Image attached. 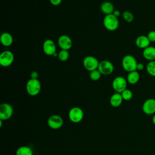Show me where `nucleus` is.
Masks as SVG:
<instances>
[{
	"label": "nucleus",
	"mask_w": 155,
	"mask_h": 155,
	"mask_svg": "<svg viewBox=\"0 0 155 155\" xmlns=\"http://www.w3.org/2000/svg\"><path fill=\"white\" fill-rule=\"evenodd\" d=\"M122 97L124 101H130L133 97V93L129 89H125L121 93Z\"/></svg>",
	"instance_id": "obj_24"
},
{
	"label": "nucleus",
	"mask_w": 155,
	"mask_h": 155,
	"mask_svg": "<svg viewBox=\"0 0 155 155\" xmlns=\"http://www.w3.org/2000/svg\"><path fill=\"white\" fill-rule=\"evenodd\" d=\"M58 57L61 61H62V62L66 61L69 58V53H68V50H61L59 52Z\"/></svg>",
	"instance_id": "obj_23"
},
{
	"label": "nucleus",
	"mask_w": 155,
	"mask_h": 155,
	"mask_svg": "<svg viewBox=\"0 0 155 155\" xmlns=\"http://www.w3.org/2000/svg\"><path fill=\"white\" fill-rule=\"evenodd\" d=\"M0 41L2 45L5 47H8L12 44L13 42V38L11 34L8 32H4L2 33L0 36Z\"/></svg>",
	"instance_id": "obj_17"
},
{
	"label": "nucleus",
	"mask_w": 155,
	"mask_h": 155,
	"mask_svg": "<svg viewBox=\"0 0 155 155\" xmlns=\"http://www.w3.org/2000/svg\"><path fill=\"white\" fill-rule=\"evenodd\" d=\"M122 18L127 22H131L134 19V15L129 11H124L122 13Z\"/></svg>",
	"instance_id": "obj_25"
},
{
	"label": "nucleus",
	"mask_w": 155,
	"mask_h": 155,
	"mask_svg": "<svg viewBox=\"0 0 155 155\" xmlns=\"http://www.w3.org/2000/svg\"><path fill=\"white\" fill-rule=\"evenodd\" d=\"M148 38V39L150 40V42H155V31L154 30H151L150 31L147 36Z\"/></svg>",
	"instance_id": "obj_26"
},
{
	"label": "nucleus",
	"mask_w": 155,
	"mask_h": 155,
	"mask_svg": "<svg viewBox=\"0 0 155 155\" xmlns=\"http://www.w3.org/2000/svg\"><path fill=\"white\" fill-rule=\"evenodd\" d=\"M142 111L147 115L155 114V99L150 98L145 101L142 105Z\"/></svg>",
	"instance_id": "obj_12"
},
{
	"label": "nucleus",
	"mask_w": 155,
	"mask_h": 155,
	"mask_svg": "<svg viewBox=\"0 0 155 155\" xmlns=\"http://www.w3.org/2000/svg\"><path fill=\"white\" fill-rule=\"evenodd\" d=\"M13 53L10 50L2 51L0 54V65L4 67L10 66L14 61Z\"/></svg>",
	"instance_id": "obj_9"
},
{
	"label": "nucleus",
	"mask_w": 155,
	"mask_h": 155,
	"mask_svg": "<svg viewBox=\"0 0 155 155\" xmlns=\"http://www.w3.org/2000/svg\"><path fill=\"white\" fill-rule=\"evenodd\" d=\"M101 10L105 15L113 14L114 10V6L111 2L105 1L101 5Z\"/></svg>",
	"instance_id": "obj_18"
},
{
	"label": "nucleus",
	"mask_w": 155,
	"mask_h": 155,
	"mask_svg": "<svg viewBox=\"0 0 155 155\" xmlns=\"http://www.w3.org/2000/svg\"><path fill=\"white\" fill-rule=\"evenodd\" d=\"M49 1H50V2L52 5L56 6V5H59L62 2V0H49Z\"/></svg>",
	"instance_id": "obj_28"
},
{
	"label": "nucleus",
	"mask_w": 155,
	"mask_h": 155,
	"mask_svg": "<svg viewBox=\"0 0 155 155\" xmlns=\"http://www.w3.org/2000/svg\"><path fill=\"white\" fill-rule=\"evenodd\" d=\"M146 70L150 76L155 77V61H149L146 66Z\"/></svg>",
	"instance_id": "obj_21"
},
{
	"label": "nucleus",
	"mask_w": 155,
	"mask_h": 155,
	"mask_svg": "<svg viewBox=\"0 0 155 155\" xmlns=\"http://www.w3.org/2000/svg\"><path fill=\"white\" fill-rule=\"evenodd\" d=\"M101 75H102V74L101 73V72L97 69H96V70L90 71V78L93 81H97L100 79Z\"/></svg>",
	"instance_id": "obj_22"
},
{
	"label": "nucleus",
	"mask_w": 155,
	"mask_h": 155,
	"mask_svg": "<svg viewBox=\"0 0 155 155\" xmlns=\"http://www.w3.org/2000/svg\"><path fill=\"white\" fill-rule=\"evenodd\" d=\"M41 85L38 79H30L26 84L27 93L31 96H37L41 91Z\"/></svg>",
	"instance_id": "obj_1"
},
{
	"label": "nucleus",
	"mask_w": 155,
	"mask_h": 155,
	"mask_svg": "<svg viewBox=\"0 0 155 155\" xmlns=\"http://www.w3.org/2000/svg\"><path fill=\"white\" fill-rule=\"evenodd\" d=\"M152 122L153 123V124L155 125V114H153V117H152Z\"/></svg>",
	"instance_id": "obj_31"
},
{
	"label": "nucleus",
	"mask_w": 155,
	"mask_h": 155,
	"mask_svg": "<svg viewBox=\"0 0 155 155\" xmlns=\"http://www.w3.org/2000/svg\"><path fill=\"white\" fill-rule=\"evenodd\" d=\"M68 116L69 120L71 122L78 124L82 120L84 116V113L81 108L79 107H73L69 110Z\"/></svg>",
	"instance_id": "obj_4"
},
{
	"label": "nucleus",
	"mask_w": 155,
	"mask_h": 155,
	"mask_svg": "<svg viewBox=\"0 0 155 155\" xmlns=\"http://www.w3.org/2000/svg\"><path fill=\"white\" fill-rule=\"evenodd\" d=\"M142 54L143 58L149 61H155V47L153 46H149L143 49Z\"/></svg>",
	"instance_id": "obj_15"
},
{
	"label": "nucleus",
	"mask_w": 155,
	"mask_h": 155,
	"mask_svg": "<svg viewBox=\"0 0 155 155\" xmlns=\"http://www.w3.org/2000/svg\"><path fill=\"white\" fill-rule=\"evenodd\" d=\"M137 65V62L136 58L130 54L125 55L122 60L123 68L128 73L136 70Z\"/></svg>",
	"instance_id": "obj_2"
},
{
	"label": "nucleus",
	"mask_w": 155,
	"mask_h": 155,
	"mask_svg": "<svg viewBox=\"0 0 155 155\" xmlns=\"http://www.w3.org/2000/svg\"><path fill=\"white\" fill-rule=\"evenodd\" d=\"M99 62L96 58L93 56H87L83 60L84 68L90 72L97 69Z\"/></svg>",
	"instance_id": "obj_8"
},
{
	"label": "nucleus",
	"mask_w": 155,
	"mask_h": 155,
	"mask_svg": "<svg viewBox=\"0 0 155 155\" xmlns=\"http://www.w3.org/2000/svg\"><path fill=\"white\" fill-rule=\"evenodd\" d=\"M127 81L122 76L116 77L112 82V87L116 93H121L127 89Z\"/></svg>",
	"instance_id": "obj_7"
},
{
	"label": "nucleus",
	"mask_w": 155,
	"mask_h": 155,
	"mask_svg": "<svg viewBox=\"0 0 155 155\" xmlns=\"http://www.w3.org/2000/svg\"><path fill=\"white\" fill-rule=\"evenodd\" d=\"M123 101H124V99H123L120 93H114L110 97V104L113 107L116 108V107H119L122 104Z\"/></svg>",
	"instance_id": "obj_16"
},
{
	"label": "nucleus",
	"mask_w": 155,
	"mask_h": 155,
	"mask_svg": "<svg viewBox=\"0 0 155 155\" xmlns=\"http://www.w3.org/2000/svg\"><path fill=\"white\" fill-rule=\"evenodd\" d=\"M16 155H33V150L28 146L22 145L18 148Z\"/></svg>",
	"instance_id": "obj_20"
},
{
	"label": "nucleus",
	"mask_w": 155,
	"mask_h": 155,
	"mask_svg": "<svg viewBox=\"0 0 155 155\" xmlns=\"http://www.w3.org/2000/svg\"><path fill=\"white\" fill-rule=\"evenodd\" d=\"M154 99H155V98H154Z\"/></svg>",
	"instance_id": "obj_32"
},
{
	"label": "nucleus",
	"mask_w": 155,
	"mask_h": 155,
	"mask_svg": "<svg viewBox=\"0 0 155 155\" xmlns=\"http://www.w3.org/2000/svg\"><path fill=\"white\" fill-rule=\"evenodd\" d=\"M13 114V107L8 103L0 105V119L4 121L10 119Z\"/></svg>",
	"instance_id": "obj_5"
},
{
	"label": "nucleus",
	"mask_w": 155,
	"mask_h": 155,
	"mask_svg": "<svg viewBox=\"0 0 155 155\" xmlns=\"http://www.w3.org/2000/svg\"><path fill=\"white\" fill-rule=\"evenodd\" d=\"M44 53L48 56L54 55L56 53V47L53 40L48 39L44 41L42 45Z\"/></svg>",
	"instance_id": "obj_11"
},
{
	"label": "nucleus",
	"mask_w": 155,
	"mask_h": 155,
	"mask_svg": "<svg viewBox=\"0 0 155 155\" xmlns=\"http://www.w3.org/2000/svg\"><path fill=\"white\" fill-rule=\"evenodd\" d=\"M58 43L61 50H68L73 45V41L67 35H61L58 39Z\"/></svg>",
	"instance_id": "obj_13"
},
{
	"label": "nucleus",
	"mask_w": 155,
	"mask_h": 155,
	"mask_svg": "<svg viewBox=\"0 0 155 155\" xmlns=\"http://www.w3.org/2000/svg\"><path fill=\"white\" fill-rule=\"evenodd\" d=\"M150 42H151L148 39V37L145 35L139 36L136 39V41H135L136 46L138 48H142V49H145V48L149 47Z\"/></svg>",
	"instance_id": "obj_14"
},
{
	"label": "nucleus",
	"mask_w": 155,
	"mask_h": 155,
	"mask_svg": "<svg viewBox=\"0 0 155 155\" xmlns=\"http://www.w3.org/2000/svg\"><path fill=\"white\" fill-rule=\"evenodd\" d=\"M139 79H140V75L139 72L136 70L129 72L127 78V82L129 84H133V85L137 83Z\"/></svg>",
	"instance_id": "obj_19"
},
{
	"label": "nucleus",
	"mask_w": 155,
	"mask_h": 155,
	"mask_svg": "<svg viewBox=\"0 0 155 155\" xmlns=\"http://www.w3.org/2000/svg\"><path fill=\"white\" fill-rule=\"evenodd\" d=\"M113 14L116 16V17H117V18H118L119 16H120V12L119 11V10H114V12H113Z\"/></svg>",
	"instance_id": "obj_30"
},
{
	"label": "nucleus",
	"mask_w": 155,
	"mask_h": 155,
	"mask_svg": "<svg viewBox=\"0 0 155 155\" xmlns=\"http://www.w3.org/2000/svg\"><path fill=\"white\" fill-rule=\"evenodd\" d=\"M143 68H144V65H143L142 63H137L136 70L141 71V70H142Z\"/></svg>",
	"instance_id": "obj_29"
},
{
	"label": "nucleus",
	"mask_w": 155,
	"mask_h": 155,
	"mask_svg": "<svg viewBox=\"0 0 155 155\" xmlns=\"http://www.w3.org/2000/svg\"><path fill=\"white\" fill-rule=\"evenodd\" d=\"M97 70L102 75H109L114 70V65L111 62L108 60H104L99 62Z\"/></svg>",
	"instance_id": "obj_10"
},
{
	"label": "nucleus",
	"mask_w": 155,
	"mask_h": 155,
	"mask_svg": "<svg viewBox=\"0 0 155 155\" xmlns=\"http://www.w3.org/2000/svg\"><path fill=\"white\" fill-rule=\"evenodd\" d=\"M64 124V119L60 115L52 114L47 119L48 126L53 130L61 128Z\"/></svg>",
	"instance_id": "obj_6"
},
{
	"label": "nucleus",
	"mask_w": 155,
	"mask_h": 155,
	"mask_svg": "<svg viewBox=\"0 0 155 155\" xmlns=\"http://www.w3.org/2000/svg\"><path fill=\"white\" fill-rule=\"evenodd\" d=\"M30 78L31 79H38V73L36 71H33L31 72L30 74Z\"/></svg>",
	"instance_id": "obj_27"
},
{
	"label": "nucleus",
	"mask_w": 155,
	"mask_h": 155,
	"mask_svg": "<svg viewBox=\"0 0 155 155\" xmlns=\"http://www.w3.org/2000/svg\"><path fill=\"white\" fill-rule=\"evenodd\" d=\"M103 24L105 28L109 31L116 30L119 25L118 18L113 14L105 15L103 20Z\"/></svg>",
	"instance_id": "obj_3"
}]
</instances>
